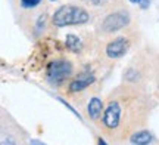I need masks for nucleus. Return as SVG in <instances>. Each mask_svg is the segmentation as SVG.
Returning <instances> with one entry per match:
<instances>
[{
  "mask_svg": "<svg viewBox=\"0 0 159 145\" xmlns=\"http://www.w3.org/2000/svg\"><path fill=\"white\" fill-rule=\"evenodd\" d=\"M93 83H96V77L94 74H90L89 71H84L78 74L77 77L71 79L68 83V92L69 93H80L85 90L89 86H91Z\"/></svg>",
  "mask_w": 159,
  "mask_h": 145,
  "instance_id": "obj_6",
  "label": "nucleus"
},
{
  "mask_svg": "<svg viewBox=\"0 0 159 145\" xmlns=\"http://www.w3.org/2000/svg\"><path fill=\"white\" fill-rule=\"evenodd\" d=\"M133 46V40L127 34H116L111 36L103 45V55L109 61H116V59L124 58L128 53V51Z\"/></svg>",
  "mask_w": 159,
  "mask_h": 145,
  "instance_id": "obj_4",
  "label": "nucleus"
},
{
  "mask_svg": "<svg viewBox=\"0 0 159 145\" xmlns=\"http://www.w3.org/2000/svg\"><path fill=\"white\" fill-rule=\"evenodd\" d=\"M121 114H122V107L119 99H111L108 105L103 110V124L108 129H116L121 122Z\"/></svg>",
  "mask_w": 159,
  "mask_h": 145,
  "instance_id": "obj_5",
  "label": "nucleus"
},
{
  "mask_svg": "<svg viewBox=\"0 0 159 145\" xmlns=\"http://www.w3.org/2000/svg\"><path fill=\"white\" fill-rule=\"evenodd\" d=\"M44 0H19V7L22 11H35L43 5Z\"/></svg>",
  "mask_w": 159,
  "mask_h": 145,
  "instance_id": "obj_11",
  "label": "nucleus"
},
{
  "mask_svg": "<svg viewBox=\"0 0 159 145\" xmlns=\"http://www.w3.org/2000/svg\"><path fill=\"white\" fill-rule=\"evenodd\" d=\"M74 74V64L65 58L52 61L46 68V80L52 86H61L65 81L71 80Z\"/></svg>",
  "mask_w": 159,
  "mask_h": 145,
  "instance_id": "obj_3",
  "label": "nucleus"
},
{
  "mask_svg": "<svg viewBox=\"0 0 159 145\" xmlns=\"http://www.w3.org/2000/svg\"><path fill=\"white\" fill-rule=\"evenodd\" d=\"M50 2H56V0H50Z\"/></svg>",
  "mask_w": 159,
  "mask_h": 145,
  "instance_id": "obj_15",
  "label": "nucleus"
},
{
  "mask_svg": "<svg viewBox=\"0 0 159 145\" xmlns=\"http://www.w3.org/2000/svg\"><path fill=\"white\" fill-rule=\"evenodd\" d=\"M91 19L90 11L83 5H62L53 12L50 18V24L56 28L63 27H74V25H85Z\"/></svg>",
  "mask_w": 159,
  "mask_h": 145,
  "instance_id": "obj_1",
  "label": "nucleus"
},
{
  "mask_svg": "<svg viewBox=\"0 0 159 145\" xmlns=\"http://www.w3.org/2000/svg\"><path fill=\"white\" fill-rule=\"evenodd\" d=\"M131 25L130 13L124 7H114L108 11V13L97 22V34L103 37H111L121 33L122 30L128 28Z\"/></svg>",
  "mask_w": 159,
  "mask_h": 145,
  "instance_id": "obj_2",
  "label": "nucleus"
},
{
  "mask_svg": "<svg viewBox=\"0 0 159 145\" xmlns=\"http://www.w3.org/2000/svg\"><path fill=\"white\" fill-rule=\"evenodd\" d=\"M131 144L133 145H149L152 141V135L148 130H140L131 136Z\"/></svg>",
  "mask_w": 159,
  "mask_h": 145,
  "instance_id": "obj_10",
  "label": "nucleus"
},
{
  "mask_svg": "<svg viewBox=\"0 0 159 145\" xmlns=\"http://www.w3.org/2000/svg\"><path fill=\"white\" fill-rule=\"evenodd\" d=\"M80 2L89 11H106V9H114L118 5V0H80Z\"/></svg>",
  "mask_w": 159,
  "mask_h": 145,
  "instance_id": "obj_7",
  "label": "nucleus"
},
{
  "mask_svg": "<svg viewBox=\"0 0 159 145\" xmlns=\"http://www.w3.org/2000/svg\"><path fill=\"white\" fill-rule=\"evenodd\" d=\"M131 3H137V5H140L142 7H148L149 5V0H130Z\"/></svg>",
  "mask_w": 159,
  "mask_h": 145,
  "instance_id": "obj_12",
  "label": "nucleus"
},
{
  "mask_svg": "<svg viewBox=\"0 0 159 145\" xmlns=\"http://www.w3.org/2000/svg\"><path fill=\"white\" fill-rule=\"evenodd\" d=\"M30 145H44V144H41L40 141H35V139H33L31 142H30Z\"/></svg>",
  "mask_w": 159,
  "mask_h": 145,
  "instance_id": "obj_13",
  "label": "nucleus"
},
{
  "mask_svg": "<svg viewBox=\"0 0 159 145\" xmlns=\"http://www.w3.org/2000/svg\"><path fill=\"white\" fill-rule=\"evenodd\" d=\"M102 110H103V102L100 98H91L89 101V105H87V113H89V116L93 118V120H97L99 117L102 116Z\"/></svg>",
  "mask_w": 159,
  "mask_h": 145,
  "instance_id": "obj_9",
  "label": "nucleus"
},
{
  "mask_svg": "<svg viewBox=\"0 0 159 145\" xmlns=\"http://www.w3.org/2000/svg\"><path fill=\"white\" fill-rule=\"evenodd\" d=\"M97 145H108V144H106V142H105L102 138H99V139H97Z\"/></svg>",
  "mask_w": 159,
  "mask_h": 145,
  "instance_id": "obj_14",
  "label": "nucleus"
},
{
  "mask_svg": "<svg viewBox=\"0 0 159 145\" xmlns=\"http://www.w3.org/2000/svg\"><path fill=\"white\" fill-rule=\"evenodd\" d=\"M65 45H66V49L69 52L75 53V55H80V53L84 52V41L81 39V36L75 34V33H68L66 37H65Z\"/></svg>",
  "mask_w": 159,
  "mask_h": 145,
  "instance_id": "obj_8",
  "label": "nucleus"
}]
</instances>
